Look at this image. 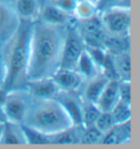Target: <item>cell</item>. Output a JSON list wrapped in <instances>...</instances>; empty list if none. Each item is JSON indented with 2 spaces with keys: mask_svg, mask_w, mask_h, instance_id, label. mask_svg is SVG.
<instances>
[{
  "mask_svg": "<svg viewBox=\"0 0 140 149\" xmlns=\"http://www.w3.org/2000/svg\"><path fill=\"white\" fill-rule=\"evenodd\" d=\"M65 26L35 20L31 25L26 80L51 77L59 68L65 40Z\"/></svg>",
  "mask_w": 140,
  "mask_h": 149,
  "instance_id": "1",
  "label": "cell"
},
{
  "mask_svg": "<svg viewBox=\"0 0 140 149\" xmlns=\"http://www.w3.org/2000/svg\"><path fill=\"white\" fill-rule=\"evenodd\" d=\"M31 25V21L20 20L17 31L3 45L6 46V51L2 54V58L5 63L6 74L2 88L6 91L24 89L25 87Z\"/></svg>",
  "mask_w": 140,
  "mask_h": 149,
  "instance_id": "2",
  "label": "cell"
},
{
  "mask_svg": "<svg viewBox=\"0 0 140 149\" xmlns=\"http://www.w3.org/2000/svg\"><path fill=\"white\" fill-rule=\"evenodd\" d=\"M22 124L47 136L55 135L73 125L69 115L55 98L33 99Z\"/></svg>",
  "mask_w": 140,
  "mask_h": 149,
  "instance_id": "3",
  "label": "cell"
},
{
  "mask_svg": "<svg viewBox=\"0 0 140 149\" xmlns=\"http://www.w3.org/2000/svg\"><path fill=\"white\" fill-rule=\"evenodd\" d=\"M32 100L33 98L25 88L7 91L5 101L1 105L6 121L22 124Z\"/></svg>",
  "mask_w": 140,
  "mask_h": 149,
  "instance_id": "4",
  "label": "cell"
},
{
  "mask_svg": "<svg viewBox=\"0 0 140 149\" xmlns=\"http://www.w3.org/2000/svg\"><path fill=\"white\" fill-rule=\"evenodd\" d=\"M103 28L113 36L129 37L131 24L130 9L116 8L98 13Z\"/></svg>",
  "mask_w": 140,
  "mask_h": 149,
  "instance_id": "5",
  "label": "cell"
},
{
  "mask_svg": "<svg viewBox=\"0 0 140 149\" xmlns=\"http://www.w3.org/2000/svg\"><path fill=\"white\" fill-rule=\"evenodd\" d=\"M84 49H85V43L82 36L80 35L78 28L76 26L67 28L59 67L67 69H76L77 63Z\"/></svg>",
  "mask_w": 140,
  "mask_h": 149,
  "instance_id": "6",
  "label": "cell"
},
{
  "mask_svg": "<svg viewBox=\"0 0 140 149\" xmlns=\"http://www.w3.org/2000/svg\"><path fill=\"white\" fill-rule=\"evenodd\" d=\"M20 24V19L13 6L8 0H0V46L12 37Z\"/></svg>",
  "mask_w": 140,
  "mask_h": 149,
  "instance_id": "7",
  "label": "cell"
},
{
  "mask_svg": "<svg viewBox=\"0 0 140 149\" xmlns=\"http://www.w3.org/2000/svg\"><path fill=\"white\" fill-rule=\"evenodd\" d=\"M26 91L33 99H51L55 98L59 91L55 81L51 77L41 78L35 80H26L25 87Z\"/></svg>",
  "mask_w": 140,
  "mask_h": 149,
  "instance_id": "8",
  "label": "cell"
},
{
  "mask_svg": "<svg viewBox=\"0 0 140 149\" xmlns=\"http://www.w3.org/2000/svg\"><path fill=\"white\" fill-rule=\"evenodd\" d=\"M51 78L60 91L67 92H76L83 82V78L77 70L60 67L54 72Z\"/></svg>",
  "mask_w": 140,
  "mask_h": 149,
  "instance_id": "9",
  "label": "cell"
},
{
  "mask_svg": "<svg viewBox=\"0 0 140 149\" xmlns=\"http://www.w3.org/2000/svg\"><path fill=\"white\" fill-rule=\"evenodd\" d=\"M55 99L60 103L75 125H82V102L73 95V92L59 90Z\"/></svg>",
  "mask_w": 140,
  "mask_h": 149,
  "instance_id": "10",
  "label": "cell"
},
{
  "mask_svg": "<svg viewBox=\"0 0 140 149\" xmlns=\"http://www.w3.org/2000/svg\"><path fill=\"white\" fill-rule=\"evenodd\" d=\"M118 100H119L118 80L110 79L95 104L102 112H110L113 109V107L118 102Z\"/></svg>",
  "mask_w": 140,
  "mask_h": 149,
  "instance_id": "11",
  "label": "cell"
},
{
  "mask_svg": "<svg viewBox=\"0 0 140 149\" xmlns=\"http://www.w3.org/2000/svg\"><path fill=\"white\" fill-rule=\"evenodd\" d=\"M12 6L20 20L33 22L40 17L41 6L38 0H12Z\"/></svg>",
  "mask_w": 140,
  "mask_h": 149,
  "instance_id": "12",
  "label": "cell"
},
{
  "mask_svg": "<svg viewBox=\"0 0 140 149\" xmlns=\"http://www.w3.org/2000/svg\"><path fill=\"white\" fill-rule=\"evenodd\" d=\"M130 138V121L123 124H114L111 130L103 134L101 144L117 145L126 143Z\"/></svg>",
  "mask_w": 140,
  "mask_h": 149,
  "instance_id": "13",
  "label": "cell"
},
{
  "mask_svg": "<svg viewBox=\"0 0 140 149\" xmlns=\"http://www.w3.org/2000/svg\"><path fill=\"white\" fill-rule=\"evenodd\" d=\"M38 19L48 24L65 26L69 21L70 14L59 9L54 3H51V5H46L44 8H41Z\"/></svg>",
  "mask_w": 140,
  "mask_h": 149,
  "instance_id": "14",
  "label": "cell"
},
{
  "mask_svg": "<svg viewBox=\"0 0 140 149\" xmlns=\"http://www.w3.org/2000/svg\"><path fill=\"white\" fill-rule=\"evenodd\" d=\"M83 126L82 125H71L66 130H61L55 135L49 136V143L54 144H67L75 145L81 144L82 133H83Z\"/></svg>",
  "mask_w": 140,
  "mask_h": 149,
  "instance_id": "15",
  "label": "cell"
},
{
  "mask_svg": "<svg viewBox=\"0 0 140 149\" xmlns=\"http://www.w3.org/2000/svg\"><path fill=\"white\" fill-rule=\"evenodd\" d=\"M110 79L111 78L107 77L105 74L100 72L95 77H93L92 79L87 80L88 84H87L85 89H84V99H85V101L93 103L96 102L98 97L101 95L102 91L105 88V86L110 81Z\"/></svg>",
  "mask_w": 140,
  "mask_h": 149,
  "instance_id": "16",
  "label": "cell"
},
{
  "mask_svg": "<svg viewBox=\"0 0 140 149\" xmlns=\"http://www.w3.org/2000/svg\"><path fill=\"white\" fill-rule=\"evenodd\" d=\"M75 70L79 72L80 76L83 78V80L92 79L93 77H95L96 74L101 72L98 66L96 65L95 61L92 58V56L89 53V51L87 49V47L80 56Z\"/></svg>",
  "mask_w": 140,
  "mask_h": 149,
  "instance_id": "17",
  "label": "cell"
},
{
  "mask_svg": "<svg viewBox=\"0 0 140 149\" xmlns=\"http://www.w3.org/2000/svg\"><path fill=\"white\" fill-rule=\"evenodd\" d=\"M112 63L117 80H130V55L129 52L112 54Z\"/></svg>",
  "mask_w": 140,
  "mask_h": 149,
  "instance_id": "18",
  "label": "cell"
},
{
  "mask_svg": "<svg viewBox=\"0 0 140 149\" xmlns=\"http://www.w3.org/2000/svg\"><path fill=\"white\" fill-rule=\"evenodd\" d=\"M0 144H9V145H24L25 137L21 124L12 123V122H5L3 132L0 139Z\"/></svg>",
  "mask_w": 140,
  "mask_h": 149,
  "instance_id": "19",
  "label": "cell"
},
{
  "mask_svg": "<svg viewBox=\"0 0 140 149\" xmlns=\"http://www.w3.org/2000/svg\"><path fill=\"white\" fill-rule=\"evenodd\" d=\"M110 113H111V115L113 117V121H114L115 124L126 123V122L130 121V104L124 102L121 100H118V102L113 107V109L110 111Z\"/></svg>",
  "mask_w": 140,
  "mask_h": 149,
  "instance_id": "20",
  "label": "cell"
},
{
  "mask_svg": "<svg viewBox=\"0 0 140 149\" xmlns=\"http://www.w3.org/2000/svg\"><path fill=\"white\" fill-rule=\"evenodd\" d=\"M73 14L80 21H84V20L93 18L98 13L95 3L91 1H87V0H78Z\"/></svg>",
  "mask_w": 140,
  "mask_h": 149,
  "instance_id": "21",
  "label": "cell"
},
{
  "mask_svg": "<svg viewBox=\"0 0 140 149\" xmlns=\"http://www.w3.org/2000/svg\"><path fill=\"white\" fill-rule=\"evenodd\" d=\"M101 112L95 103L89 101L82 102V126H93Z\"/></svg>",
  "mask_w": 140,
  "mask_h": 149,
  "instance_id": "22",
  "label": "cell"
},
{
  "mask_svg": "<svg viewBox=\"0 0 140 149\" xmlns=\"http://www.w3.org/2000/svg\"><path fill=\"white\" fill-rule=\"evenodd\" d=\"M22 130H23L25 143L31 145H42V144H51L49 143V136L43 134L38 130H34L28 125L21 124Z\"/></svg>",
  "mask_w": 140,
  "mask_h": 149,
  "instance_id": "23",
  "label": "cell"
},
{
  "mask_svg": "<svg viewBox=\"0 0 140 149\" xmlns=\"http://www.w3.org/2000/svg\"><path fill=\"white\" fill-rule=\"evenodd\" d=\"M131 0H98L95 3L98 13L110 9H116V8H124V9H130Z\"/></svg>",
  "mask_w": 140,
  "mask_h": 149,
  "instance_id": "24",
  "label": "cell"
},
{
  "mask_svg": "<svg viewBox=\"0 0 140 149\" xmlns=\"http://www.w3.org/2000/svg\"><path fill=\"white\" fill-rule=\"evenodd\" d=\"M102 137L103 134L95 126H88L83 128L81 144H101Z\"/></svg>",
  "mask_w": 140,
  "mask_h": 149,
  "instance_id": "25",
  "label": "cell"
},
{
  "mask_svg": "<svg viewBox=\"0 0 140 149\" xmlns=\"http://www.w3.org/2000/svg\"><path fill=\"white\" fill-rule=\"evenodd\" d=\"M114 121L110 112H101L98 115V120L94 123V126L98 128L102 134H105L106 132L112 128L114 126Z\"/></svg>",
  "mask_w": 140,
  "mask_h": 149,
  "instance_id": "26",
  "label": "cell"
},
{
  "mask_svg": "<svg viewBox=\"0 0 140 149\" xmlns=\"http://www.w3.org/2000/svg\"><path fill=\"white\" fill-rule=\"evenodd\" d=\"M131 84L130 80H118V95L119 100L130 104L131 100Z\"/></svg>",
  "mask_w": 140,
  "mask_h": 149,
  "instance_id": "27",
  "label": "cell"
},
{
  "mask_svg": "<svg viewBox=\"0 0 140 149\" xmlns=\"http://www.w3.org/2000/svg\"><path fill=\"white\" fill-rule=\"evenodd\" d=\"M78 0H53L51 3L57 6L59 9L69 14H73Z\"/></svg>",
  "mask_w": 140,
  "mask_h": 149,
  "instance_id": "28",
  "label": "cell"
},
{
  "mask_svg": "<svg viewBox=\"0 0 140 149\" xmlns=\"http://www.w3.org/2000/svg\"><path fill=\"white\" fill-rule=\"evenodd\" d=\"M5 63H3V58H2V54H0V87H2L3 80H5Z\"/></svg>",
  "mask_w": 140,
  "mask_h": 149,
  "instance_id": "29",
  "label": "cell"
},
{
  "mask_svg": "<svg viewBox=\"0 0 140 149\" xmlns=\"http://www.w3.org/2000/svg\"><path fill=\"white\" fill-rule=\"evenodd\" d=\"M6 121H1L0 120V139H1V136H2V132H3V126H5Z\"/></svg>",
  "mask_w": 140,
  "mask_h": 149,
  "instance_id": "30",
  "label": "cell"
},
{
  "mask_svg": "<svg viewBox=\"0 0 140 149\" xmlns=\"http://www.w3.org/2000/svg\"><path fill=\"white\" fill-rule=\"evenodd\" d=\"M87 1H91V2H93V3H96L98 0H87Z\"/></svg>",
  "mask_w": 140,
  "mask_h": 149,
  "instance_id": "31",
  "label": "cell"
},
{
  "mask_svg": "<svg viewBox=\"0 0 140 149\" xmlns=\"http://www.w3.org/2000/svg\"><path fill=\"white\" fill-rule=\"evenodd\" d=\"M8 1H12V0H8Z\"/></svg>",
  "mask_w": 140,
  "mask_h": 149,
  "instance_id": "32",
  "label": "cell"
},
{
  "mask_svg": "<svg viewBox=\"0 0 140 149\" xmlns=\"http://www.w3.org/2000/svg\"><path fill=\"white\" fill-rule=\"evenodd\" d=\"M48 1H53V0H48Z\"/></svg>",
  "mask_w": 140,
  "mask_h": 149,
  "instance_id": "33",
  "label": "cell"
},
{
  "mask_svg": "<svg viewBox=\"0 0 140 149\" xmlns=\"http://www.w3.org/2000/svg\"><path fill=\"white\" fill-rule=\"evenodd\" d=\"M0 47H1V46H0Z\"/></svg>",
  "mask_w": 140,
  "mask_h": 149,
  "instance_id": "34",
  "label": "cell"
}]
</instances>
